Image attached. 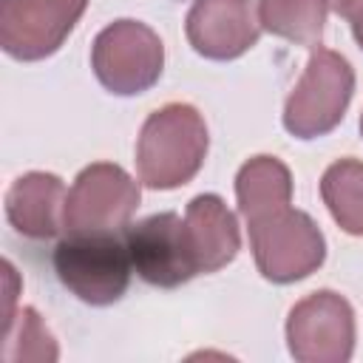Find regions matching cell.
<instances>
[{"mask_svg":"<svg viewBox=\"0 0 363 363\" xmlns=\"http://www.w3.org/2000/svg\"><path fill=\"white\" fill-rule=\"evenodd\" d=\"M91 68L105 91L136 96L159 82L164 45L150 26L139 20H116L96 34L91 45Z\"/></svg>","mask_w":363,"mask_h":363,"instance_id":"cell-5","label":"cell"},{"mask_svg":"<svg viewBox=\"0 0 363 363\" xmlns=\"http://www.w3.org/2000/svg\"><path fill=\"white\" fill-rule=\"evenodd\" d=\"M133 272L162 289H173L199 275L187 224L179 213H156L125 230Z\"/></svg>","mask_w":363,"mask_h":363,"instance_id":"cell-8","label":"cell"},{"mask_svg":"<svg viewBox=\"0 0 363 363\" xmlns=\"http://www.w3.org/2000/svg\"><path fill=\"white\" fill-rule=\"evenodd\" d=\"M88 0H0V45L9 57L45 60L68 40Z\"/></svg>","mask_w":363,"mask_h":363,"instance_id":"cell-9","label":"cell"},{"mask_svg":"<svg viewBox=\"0 0 363 363\" xmlns=\"http://www.w3.org/2000/svg\"><path fill=\"white\" fill-rule=\"evenodd\" d=\"M326 14L329 0H258L261 28L306 48L320 45Z\"/></svg>","mask_w":363,"mask_h":363,"instance_id":"cell-14","label":"cell"},{"mask_svg":"<svg viewBox=\"0 0 363 363\" xmlns=\"http://www.w3.org/2000/svg\"><path fill=\"white\" fill-rule=\"evenodd\" d=\"M354 94L352 62L323 45H315L303 77L284 102V128L295 139H318L335 130Z\"/></svg>","mask_w":363,"mask_h":363,"instance_id":"cell-3","label":"cell"},{"mask_svg":"<svg viewBox=\"0 0 363 363\" xmlns=\"http://www.w3.org/2000/svg\"><path fill=\"white\" fill-rule=\"evenodd\" d=\"M360 136H363V113H360Z\"/></svg>","mask_w":363,"mask_h":363,"instance_id":"cell-19","label":"cell"},{"mask_svg":"<svg viewBox=\"0 0 363 363\" xmlns=\"http://www.w3.org/2000/svg\"><path fill=\"white\" fill-rule=\"evenodd\" d=\"M204 116L187 102H167L156 108L136 139L139 182L150 190H176L187 184L207 156Z\"/></svg>","mask_w":363,"mask_h":363,"instance_id":"cell-1","label":"cell"},{"mask_svg":"<svg viewBox=\"0 0 363 363\" xmlns=\"http://www.w3.org/2000/svg\"><path fill=\"white\" fill-rule=\"evenodd\" d=\"M6 332H17L23 340V349L17 352L14 360H57V343L54 335L48 332V326L43 323V318L37 315V309L23 306L20 318L6 320Z\"/></svg>","mask_w":363,"mask_h":363,"instance_id":"cell-16","label":"cell"},{"mask_svg":"<svg viewBox=\"0 0 363 363\" xmlns=\"http://www.w3.org/2000/svg\"><path fill=\"white\" fill-rule=\"evenodd\" d=\"M139 182H133L128 170L111 162H94L79 170L65 196L62 230H125L139 207Z\"/></svg>","mask_w":363,"mask_h":363,"instance_id":"cell-7","label":"cell"},{"mask_svg":"<svg viewBox=\"0 0 363 363\" xmlns=\"http://www.w3.org/2000/svg\"><path fill=\"white\" fill-rule=\"evenodd\" d=\"M320 199L337 227L349 235H363V162L337 159L323 170Z\"/></svg>","mask_w":363,"mask_h":363,"instance_id":"cell-15","label":"cell"},{"mask_svg":"<svg viewBox=\"0 0 363 363\" xmlns=\"http://www.w3.org/2000/svg\"><path fill=\"white\" fill-rule=\"evenodd\" d=\"M235 199L244 221L292 204V173L275 156H252L235 173Z\"/></svg>","mask_w":363,"mask_h":363,"instance_id":"cell-13","label":"cell"},{"mask_svg":"<svg viewBox=\"0 0 363 363\" xmlns=\"http://www.w3.org/2000/svg\"><path fill=\"white\" fill-rule=\"evenodd\" d=\"M250 247L258 272L272 284H295L326 258V238L309 213L289 204L261 213L247 221Z\"/></svg>","mask_w":363,"mask_h":363,"instance_id":"cell-4","label":"cell"},{"mask_svg":"<svg viewBox=\"0 0 363 363\" xmlns=\"http://www.w3.org/2000/svg\"><path fill=\"white\" fill-rule=\"evenodd\" d=\"M184 224H187L190 247H193V255L199 264V275L218 272L238 255V250H241L238 221L227 210L221 196H216V193L196 196L187 204Z\"/></svg>","mask_w":363,"mask_h":363,"instance_id":"cell-12","label":"cell"},{"mask_svg":"<svg viewBox=\"0 0 363 363\" xmlns=\"http://www.w3.org/2000/svg\"><path fill=\"white\" fill-rule=\"evenodd\" d=\"M184 34L193 51L204 60H235L261 37L255 0H193L184 20Z\"/></svg>","mask_w":363,"mask_h":363,"instance_id":"cell-10","label":"cell"},{"mask_svg":"<svg viewBox=\"0 0 363 363\" xmlns=\"http://www.w3.org/2000/svg\"><path fill=\"white\" fill-rule=\"evenodd\" d=\"M346 23L352 26V34H354L357 45L363 48V6H360V9H357V11H354V14H352V17L346 20Z\"/></svg>","mask_w":363,"mask_h":363,"instance_id":"cell-18","label":"cell"},{"mask_svg":"<svg viewBox=\"0 0 363 363\" xmlns=\"http://www.w3.org/2000/svg\"><path fill=\"white\" fill-rule=\"evenodd\" d=\"M286 346L298 363H346L354 352V312L352 303L318 289L301 298L286 318Z\"/></svg>","mask_w":363,"mask_h":363,"instance_id":"cell-6","label":"cell"},{"mask_svg":"<svg viewBox=\"0 0 363 363\" xmlns=\"http://www.w3.org/2000/svg\"><path fill=\"white\" fill-rule=\"evenodd\" d=\"M65 196L60 176L43 170L23 173L6 190V218L26 238H54L62 230Z\"/></svg>","mask_w":363,"mask_h":363,"instance_id":"cell-11","label":"cell"},{"mask_svg":"<svg viewBox=\"0 0 363 363\" xmlns=\"http://www.w3.org/2000/svg\"><path fill=\"white\" fill-rule=\"evenodd\" d=\"M329 6L335 9V14H337V17L349 20V17L363 6V0H329Z\"/></svg>","mask_w":363,"mask_h":363,"instance_id":"cell-17","label":"cell"},{"mask_svg":"<svg viewBox=\"0 0 363 363\" xmlns=\"http://www.w3.org/2000/svg\"><path fill=\"white\" fill-rule=\"evenodd\" d=\"M54 272L60 284L91 306L116 303L130 284V252L119 230L68 233L54 247Z\"/></svg>","mask_w":363,"mask_h":363,"instance_id":"cell-2","label":"cell"}]
</instances>
